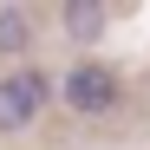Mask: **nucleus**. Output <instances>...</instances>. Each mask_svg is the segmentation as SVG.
Instances as JSON below:
<instances>
[{"label":"nucleus","mask_w":150,"mask_h":150,"mask_svg":"<svg viewBox=\"0 0 150 150\" xmlns=\"http://www.w3.org/2000/svg\"><path fill=\"white\" fill-rule=\"evenodd\" d=\"M46 98H52V79H46L39 65L0 79V131H26V124L46 111Z\"/></svg>","instance_id":"f03ea898"},{"label":"nucleus","mask_w":150,"mask_h":150,"mask_svg":"<svg viewBox=\"0 0 150 150\" xmlns=\"http://www.w3.org/2000/svg\"><path fill=\"white\" fill-rule=\"evenodd\" d=\"M105 7H98V0H65V7H59V26H65V39L72 46H91L98 33H105Z\"/></svg>","instance_id":"7ed1b4c3"},{"label":"nucleus","mask_w":150,"mask_h":150,"mask_svg":"<svg viewBox=\"0 0 150 150\" xmlns=\"http://www.w3.org/2000/svg\"><path fill=\"white\" fill-rule=\"evenodd\" d=\"M59 98H65L79 117H111V111H117V98H124V85H117V72H111V65L79 59V65L59 79Z\"/></svg>","instance_id":"f257e3e1"},{"label":"nucleus","mask_w":150,"mask_h":150,"mask_svg":"<svg viewBox=\"0 0 150 150\" xmlns=\"http://www.w3.org/2000/svg\"><path fill=\"white\" fill-rule=\"evenodd\" d=\"M26 46H33V26H26V13H20V7H0V52H26Z\"/></svg>","instance_id":"20e7f679"}]
</instances>
